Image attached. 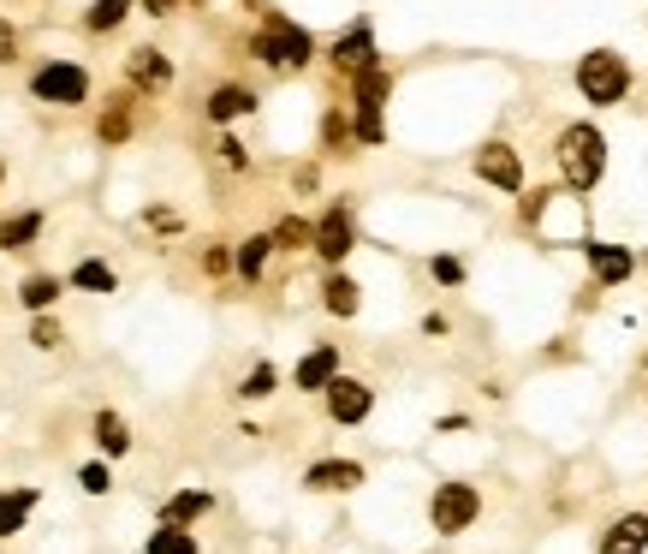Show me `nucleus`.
I'll list each match as a JSON object with an SVG mask.
<instances>
[{"label": "nucleus", "instance_id": "1", "mask_svg": "<svg viewBox=\"0 0 648 554\" xmlns=\"http://www.w3.org/2000/svg\"><path fill=\"white\" fill-rule=\"evenodd\" d=\"M553 161H559V185L577 192V197H589L595 185H601V173H607L601 125H595V120H571L565 132H559V144H553Z\"/></svg>", "mask_w": 648, "mask_h": 554}, {"label": "nucleus", "instance_id": "2", "mask_svg": "<svg viewBox=\"0 0 648 554\" xmlns=\"http://www.w3.org/2000/svg\"><path fill=\"white\" fill-rule=\"evenodd\" d=\"M571 78H577V96L589 108H619L631 96V84H637V72H631V60L619 48H589Z\"/></svg>", "mask_w": 648, "mask_h": 554}, {"label": "nucleus", "instance_id": "3", "mask_svg": "<svg viewBox=\"0 0 648 554\" xmlns=\"http://www.w3.org/2000/svg\"><path fill=\"white\" fill-rule=\"evenodd\" d=\"M250 54L269 72H303L315 60V36L303 30V24H291L286 12H269V24L250 36Z\"/></svg>", "mask_w": 648, "mask_h": 554}, {"label": "nucleus", "instance_id": "4", "mask_svg": "<svg viewBox=\"0 0 648 554\" xmlns=\"http://www.w3.org/2000/svg\"><path fill=\"white\" fill-rule=\"evenodd\" d=\"M476 519H482V489L476 483H464V477L435 483V495H428V525H435V537H459Z\"/></svg>", "mask_w": 648, "mask_h": 554}, {"label": "nucleus", "instance_id": "5", "mask_svg": "<svg viewBox=\"0 0 648 554\" xmlns=\"http://www.w3.org/2000/svg\"><path fill=\"white\" fill-rule=\"evenodd\" d=\"M310 250L327 262V269H339V262H346L351 250H358V216H351L346 197L322 209V221H315V245H310Z\"/></svg>", "mask_w": 648, "mask_h": 554}, {"label": "nucleus", "instance_id": "6", "mask_svg": "<svg viewBox=\"0 0 648 554\" xmlns=\"http://www.w3.org/2000/svg\"><path fill=\"white\" fill-rule=\"evenodd\" d=\"M470 173H476L482 185H494V192H524V156H518L506 137H488V144L470 156Z\"/></svg>", "mask_w": 648, "mask_h": 554}, {"label": "nucleus", "instance_id": "7", "mask_svg": "<svg viewBox=\"0 0 648 554\" xmlns=\"http://www.w3.org/2000/svg\"><path fill=\"white\" fill-rule=\"evenodd\" d=\"M36 102H54V108H78L84 96H90V72L72 66V60H48L42 72L30 78Z\"/></svg>", "mask_w": 648, "mask_h": 554}, {"label": "nucleus", "instance_id": "8", "mask_svg": "<svg viewBox=\"0 0 648 554\" xmlns=\"http://www.w3.org/2000/svg\"><path fill=\"white\" fill-rule=\"evenodd\" d=\"M322 399H327V418H334L339 430H358V423L375 411V387L358 382V376H334Z\"/></svg>", "mask_w": 648, "mask_h": 554}, {"label": "nucleus", "instance_id": "9", "mask_svg": "<svg viewBox=\"0 0 648 554\" xmlns=\"http://www.w3.org/2000/svg\"><path fill=\"white\" fill-rule=\"evenodd\" d=\"M583 262H589L595 286H625L631 274H637V250L613 245V238H589V245H583Z\"/></svg>", "mask_w": 648, "mask_h": 554}, {"label": "nucleus", "instance_id": "10", "mask_svg": "<svg viewBox=\"0 0 648 554\" xmlns=\"http://www.w3.org/2000/svg\"><path fill=\"white\" fill-rule=\"evenodd\" d=\"M327 60H334V72H363V66H375V24L370 19H358V24H346V30L334 36V48H327Z\"/></svg>", "mask_w": 648, "mask_h": 554}, {"label": "nucleus", "instance_id": "11", "mask_svg": "<svg viewBox=\"0 0 648 554\" xmlns=\"http://www.w3.org/2000/svg\"><path fill=\"white\" fill-rule=\"evenodd\" d=\"M363 465L358 459H315L310 471H303V489L310 495H351V489H363Z\"/></svg>", "mask_w": 648, "mask_h": 554}, {"label": "nucleus", "instance_id": "12", "mask_svg": "<svg viewBox=\"0 0 648 554\" xmlns=\"http://www.w3.org/2000/svg\"><path fill=\"white\" fill-rule=\"evenodd\" d=\"M339 376V346H310L298 358V370H291V382H298V394H327V382Z\"/></svg>", "mask_w": 648, "mask_h": 554}, {"label": "nucleus", "instance_id": "13", "mask_svg": "<svg viewBox=\"0 0 648 554\" xmlns=\"http://www.w3.org/2000/svg\"><path fill=\"white\" fill-rule=\"evenodd\" d=\"M595 554H648V513H619L613 525L601 531V549Z\"/></svg>", "mask_w": 648, "mask_h": 554}, {"label": "nucleus", "instance_id": "14", "mask_svg": "<svg viewBox=\"0 0 648 554\" xmlns=\"http://www.w3.org/2000/svg\"><path fill=\"white\" fill-rule=\"evenodd\" d=\"M322 310H327V317H358V310H363V286L351 281L346 269H334L322 281Z\"/></svg>", "mask_w": 648, "mask_h": 554}, {"label": "nucleus", "instance_id": "15", "mask_svg": "<svg viewBox=\"0 0 648 554\" xmlns=\"http://www.w3.org/2000/svg\"><path fill=\"white\" fill-rule=\"evenodd\" d=\"M245 113H257V90H245V84H221V90L209 96L214 125H233V120H245Z\"/></svg>", "mask_w": 648, "mask_h": 554}, {"label": "nucleus", "instance_id": "16", "mask_svg": "<svg viewBox=\"0 0 648 554\" xmlns=\"http://www.w3.org/2000/svg\"><path fill=\"white\" fill-rule=\"evenodd\" d=\"M387 96H392V72L381 66H363V72H351V102L358 108H387Z\"/></svg>", "mask_w": 648, "mask_h": 554}, {"label": "nucleus", "instance_id": "17", "mask_svg": "<svg viewBox=\"0 0 648 554\" xmlns=\"http://www.w3.org/2000/svg\"><path fill=\"white\" fill-rule=\"evenodd\" d=\"M132 84H144V90L173 84V60L161 54V48H137V54H132Z\"/></svg>", "mask_w": 648, "mask_h": 554}, {"label": "nucleus", "instance_id": "18", "mask_svg": "<svg viewBox=\"0 0 648 554\" xmlns=\"http://www.w3.org/2000/svg\"><path fill=\"white\" fill-rule=\"evenodd\" d=\"M274 233H257V238H245V245L233 250V269L245 274V281H262V269H269V257H274Z\"/></svg>", "mask_w": 648, "mask_h": 554}, {"label": "nucleus", "instance_id": "19", "mask_svg": "<svg viewBox=\"0 0 648 554\" xmlns=\"http://www.w3.org/2000/svg\"><path fill=\"white\" fill-rule=\"evenodd\" d=\"M144 554H202L197 549V537L185 531V525H173V519H161L155 531L144 537Z\"/></svg>", "mask_w": 648, "mask_h": 554}, {"label": "nucleus", "instance_id": "20", "mask_svg": "<svg viewBox=\"0 0 648 554\" xmlns=\"http://www.w3.org/2000/svg\"><path fill=\"white\" fill-rule=\"evenodd\" d=\"M96 447L108 453V459H125V453H132V430H125L120 411H96Z\"/></svg>", "mask_w": 648, "mask_h": 554}, {"label": "nucleus", "instance_id": "21", "mask_svg": "<svg viewBox=\"0 0 648 554\" xmlns=\"http://www.w3.org/2000/svg\"><path fill=\"white\" fill-rule=\"evenodd\" d=\"M202 513H214V495L209 489H179V495L161 507V519H173V525H190V519H202Z\"/></svg>", "mask_w": 648, "mask_h": 554}, {"label": "nucleus", "instance_id": "22", "mask_svg": "<svg viewBox=\"0 0 648 554\" xmlns=\"http://www.w3.org/2000/svg\"><path fill=\"white\" fill-rule=\"evenodd\" d=\"M274 245H279V250H303V245H315V221H303V216L274 221Z\"/></svg>", "mask_w": 648, "mask_h": 554}, {"label": "nucleus", "instance_id": "23", "mask_svg": "<svg viewBox=\"0 0 648 554\" xmlns=\"http://www.w3.org/2000/svg\"><path fill=\"white\" fill-rule=\"evenodd\" d=\"M18 298H24V310H48L60 298V281L54 274H30V281L18 286Z\"/></svg>", "mask_w": 648, "mask_h": 554}, {"label": "nucleus", "instance_id": "24", "mask_svg": "<svg viewBox=\"0 0 648 554\" xmlns=\"http://www.w3.org/2000/svg\"><path fill=\"white\" fill-rule=\"evenodd\" d=\"M125 12H132V0H96V7L84 12V24H90V30L101 36V30H120Z\"/></svg>", "mask_w": 648, "mask_h": 554}, {"label": "nucleus", "instance_id": "25", "mask_svg": "<svg viewBox=\"0 0 648 554\" xmlns=\"http://www.w3.org/2000/svg\"><path fill=\"white\" fill-rule=\"evenodd\" d=\"M72 286H84V293H113V269L96 257H84L78 269H72Z\"/></svg>", "mask_w": 648, "mask_h": 554}, {"label": "nucleus", "instance_id": "26", "mask_svg": "<svg viewBox=\"0 0 648 554\" xmlns=\"http://www.w3.org/2000/svg\"><path fill=\"white\" fill-rule=\"evenodd\" d=\"M351 137L375 149L381 137H387V125H381V108H358V102H351Z\"/></svg>", "mask_w": 648, "mask_h": 554}, {"label": "nucleus", "instance_id": "27", "mask_svg": "<svg viewBox=\"0 0 648 554\" xmlns=\"http://www.w3.org/2000/svg\"><path fill=\"white\" fill-rule=\"evenodd\" d=\"M274 387H279V370H274V364H257V370L238 382V399H269Z\"/></svg>", "mask_w": 648, "mask_h": 554}, {"label": "nucleus", "instance_id": "28", "mask_svg": "<svg viewBox=\"0 0 648 554\" xmlns=\"http://www.w3.org/2000/svg\"><path fill=\"white\" fill-rule=\"evenodd\" d=\"M36 233H42V216L30 209V216H18V221H7V226H0V245H7V250H18V245H30Z\"/></svg>", "mask_w": 648, "mask_h": 554}, {"label": "nucleus", "instance_id": "29", "mask_svg": "<svg viewBox=\"0 0 648 554\" xmlns=\"http://www.w3.org/2000/svg\"><path fill=\"white\" fill-rule=\"evenodd\" d=\"M428 274H435L440 286H464V262L447 257V250H440V257H428Z\"/></svg>", "mask_w": 648, "mask_h": 554}, {"label": "nucleus", "instance_id": "30", "mask_svg": "<svg viewBox=\"0 0 648 554\" xmlns=\"http://www.w3.org/2000/svg\"><path fill=\"white\" fill-rule=\"evenodd\" d=\"M518 197H524V204H518V221L524 226H536L541 216H548V204H553V192H518Z\"/></svg>", "mask_w": 648, "mask_h": 554}, {"label": "nucleus", "instance_id": "31", "mask_svg": "<svg viewBox=\"0 0 648 554\" xmlns=\"http://www.w3.org/2000/svg\"><path fill=\"white\" fill-rule=\"evenodd\" d=\"M125 132H132V108H125V102H120V108H108V113H101V137H108V144H120V137H125Z\"/></svg>", "mask_w": 648, "mask_h": 554}, {"label": "nucleus", "instance_id": "32", "mask_svg": "<svg viewBox=\"0 0 648 554\" xmlns=\"http://www.w3.org/2000/svg\"><path fill=\"white\" fill-rule=\"evenodd\" d=\"M78 483H84V495H108V489H113V471H108V465H84Z\"/></svg>", "mask_w": 648, "mask_h": 554}, {"label": "nucleus", "instance_id": "33", "mask_svg": "<svg viewBox=\"0 0 648 554\" xmlns=\"http://www.w3.org/2000/svg\"><path fill=\"white\" fill-rule=\"evenodd\" d=\"M30 340H36V346H42V352H54V346H60V322L36 317V322H30Z\"/></svg>", "mask_w": 648, "mask_h": 554}, {"label": "nucleus", "instance_id": "34", "mask_svg": "<svg viewBox=\"0 0 648 554\" xmlns=\"http://www.w3.org/2000/svg\"><path fill=\"white\" fill-rule=\"evenodd\" d=\"M322 137H327V144H346V137H351V120H346V113H327V120H322Z\"/></svg>", "mask_w": 648, "mask_h": 554}, {"label": "nucleus", "instance_id": "35", "mask_svg": "<svg viewBox=\"0 0 648 554\" xmlns=\"http://www.w3.org/2000/svg\"><path fill=\"white\" fill-rule=\"evenodd\" d=\"M202 269H209V274H226V269H233V250H226V245H209V250H202Z\"/></svg>", "mask_w": 648, "mask_h": 554}, {"label": "nucleus", "instance_id": "36", "mask_svg": "<svg viewBox=\"0 0 648 554\" xmlns=\"http://www.w3.org/2000/svg\"><path fill=\"white\" fill-rule=\"evenodd\" d=\"M221 161H226L233 173H245V168H250V156H245V144H238V137H226V144H221Z\"/></svg>", "mask_w": 648, "mask_h": 554}, {"label": "nucleus", "instance_id": "37", "mask_svg": "<svg viewBox=\"0 0 648 554\" xmlns=\"http://www.w3.org/2000/svg\"><path fill=\"white\" fill-rule=\"evenodd\" d=\"M144 7H149V12H155V19H161V12H173V0H144Z\"/></svg>", "mask_w": 648, "mask_h": 554}, {"label": "nucleus", "instance_id": "38", "mask_svg": "<svg viewBox=\"0 0 648 554\" xmlns=\"http://www.w3.org/2000/svg\"><path fill=\"white\" fill-rule=\"evenodd\" d=\"M0 180H7V161H0Z\"/></svg>", "mask_w": 648, "mask_h": 554}, {"label": "nucleus", "instance_id": "39", "mask_svg": "<svg viewBox=\"0 0 648 554\" xmlns=\"http://www.w3.org/2000/svg\"><path fill=\"white\" fill-rule=\"evenodd\" d=\"M643 269H648V250H643Z\"/></svg>", "mask_w": 648, "mask_h": 554}, {"label": "nucleus", "instance_id": "40", "mask_svg": "<svg viewBox=\"0 0 648 554\" xmlns=\"http://www.w3.org/2000/svg\"><path fill=\"white\" fill-rule=\"evenodd\" d=\"M0 36H7V24H0Z\"/></svg>", "mask_w": 648, "mask_h": 554}, {"label": "nucleus", "instance_id": "41", "mask_svg": "<svg viewBox=\"0 0 648 554\" xmlns=\"http://www.w3.org/2000/svg\"><path fill=\"white\" fill-rule=\"evenodd\" d=\"M643 370H648V358H643Z\"/></svg>", "mask_w": 648, "mask_h": 554}]
</instances>
